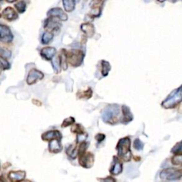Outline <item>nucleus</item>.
Returning <instances> with one entry per match:
<instances>
[{"instance_id":"1","label":"nucleus","mask_w":182,"mask_h":182,"mask_svg":"<svg viewBox=\"0 0 182 182\" xmlns=\"http://www.w3.org/2000/svg\"><path fill=\"white\" fill-rule=\"evenodd\" d=\"M131 141L128 137H123L119 140L116 149L118 151V157L124 162H129L132 157L130 149Z\"/></svg>"},{"instance_id":"2","label":"nucleus","mask_w":182,"mask_h":182,"mask_svg":"<svg viewBox=\"0 0 182 182\" xmlns=\"http://www.w3.org/2000/svg\"><path fill=\"white\" fill-rule=\"evenodd\" d=\"M182 102V85L174 90L166 99L163 101L162 106L165 109H172Z\"/></svg>"},{"instance_id":"3","label":"nucleus","mask_w":182,"mask_h":182,"mask_svg":"<svg viewBox=\"0 0 182 182\" xmlns=\"http://www.w3.org/2000/svg\"><path fill=\"white\" fill-rule=\"evenodd\" d=\"M119 113V106L118 105H112L106 108L103 113V119L106 123L115 124L118 123L117 116Z\"/></svg>"},{"instance_id":"4","label":"nucleus","mask_w":182,"mask_h":182,"mask_svg":"<svg viewBox=\"0 0 182 182\" xmlns=\"http://www.w3.org/2000/svg\"><path fill=\"white\" fill-rule=\"evenodd\" d=\"M67 61L72 66L78 67L82 64L84 54L80 50H71L66 53Z\"/></svg>"},{"instance_id":"5","label":"nucleus","mask_w":182,"mask_h":182,"mask_svg":"<svg viewBox=\"0 0 182 182\" xmlns=\"http://www.w3.org/2000/svg\"><path fill=\"white\" fill-rule=\"evenodd\" d=\"M182 177V170L176 169H166L160 173V178L168 181L178 180Z\"/></svg>"},{"instance_id":"6","label":"nucleus","mask_w":182,"mask_h":182,"mask_svg":"<svg viewBox=\"0 0 182 182\" xmlns=\"http://www.w3.org/2000/svg\"><path fill=\"white\" fill-rule=\"evenodd\" d=\"M95 157L91 152H85L79 156V164L83 167L90 169L94 164Z\"/></svg>"},{"instance_id":"7","label":"nucleus","mask_w":182,"mask_h":182,"mask_svg":"<svg viewBox=\"0 0 182 182\" xmlns=\"http://www.w3.org/2000/svg\"><path fill=\"white\" fill-rule=\"evenodd\" d=\"M12 39L13 35L10 28L7 26L0 24V41L3 43H10Z\"/></svg>"},{"instance_id":"8","label":"nucleus","mask_w":182,"mask_h":182,"mask_svg":"<svg viewBox=\"0 0 182 182\" xmlns=\"http://www.w3.org/2000/svg\"><path fill=\"white\" fill-rule=\"evenodd\" d=\"M44 77V75L42 72L40 71H38L36 69L31 70L28 73V75L27 78V83L28 85H32L33 83H35L38 80L43 79Z\"/></svg>"},{"instance_id":"9","label":"nucleus","mask_w":182,"mask_h":182,"mask_svg":"<svg viewBox=\"0 0 182 182\" xmlns=\"http://www.w3.org/2000/svg\"><path fill=\"white\" fill-rule=\"evenodd\" d=\"M123 169V163L118 157H114L113 161L112 163L111 167L110 169V173L112 175H119V174L122 173Z\"/></svg>"},{"instance_id":"10","label":"nucleus","mask_w":182,"mask_h":182,"mask_svg":"<svg viewBox=\"0 0 182 182\" xmlns=\"http://www.w3.org/2000/svg\"><path fill=\"white\" fill-rule=\"evenodd\" d=\"M43 141H51L52 139H57L61 140L62 139V134L58 130H50L44 132L41 136Z\"/></svg>"},{"instance_id":"11","label":"nucleus","mask_w":182,"mask_h":182,"mask_svg":"<svg viewBox=\"0 0 182 182\" xmlns=\"http://www.w3.org/2000/svg\"><path fill=\"white\" fill-rule=\"evenodd\" d=\"M56 50L53 47H45L42 48L40 51V54L43 58L50 61L56 55Z\"/></svg>"},{"instance_id":"12","label":"nucleus","mask_w":182,"mask_h":182,"mask_svg":"<svg viewBox=\"0 0 182 182\" xmlns=\"http://www.w3.org/2000/svg\"><path fill=\"white\" fill-rule=\"evenodd\" d=\"M48 15L50 17L61 19V21H66L68 19L67 14L61 8H53L48 12Z\"/></svg>"},{"instance_id":"13","label":"nucleus","mask_w":182,"mask_h":182,"mask_svg":"<svg viewBox=\"0 0 182 182\" xmlns=\"http://www.w3.org/2000/svg\"><path fill=\"white\" fill-rule=\"evenodd\" d=\"M62 148L63 147H62L61 140L60 139H54L49 141L48 149L50 152L53 153V154H57V153L61 152Z\"/></svg>"},{"instance_id":"14","label":"nucleus","mask_w":182,"mask_h":182,"mask_svg":"<svg viewBox=\"0 0 182 182\" xmlns=\"http://www.w3.org/2000/svg\"><path fill=\"white\" fill-rule=\"evenodd\" d=\"M60 27H61V24H59V22L58 21H56L55 19V17H51V18L46 19L45 22V25H44V27L45 28H47L48 30L50 31H56L59 29Z\"/></svg>"},{"instance_id":"15","label":"nucleus","mask_w":182,"mask_h":182,"mask_svg":"<svg viewBox=\"0 0 182 182\" xmlns=\"http://www.w3.org/2000/svg\"><path fill=\"white\" fill-rule=\"evenodd\" d=\"M122 110H123V117L121 118V123L126 124L133 119V115L129 108L126 105H123L122 107Z\"/></svg>"},{"instance_id":"16","label":"nucleus","mask_w":182,"mask_h":182,"mask_svg":"<svg viewBox=\"0 0 182 182\" xmlns=\"http://www.w3.org/2000/svg\"><path fill=\"white\" fill-rule=\"evenodd\" d=\"M26 176V172L24 171H10L9 173L8 177L10 181L16 182L24 180Z\"/></svg>"},{"instance_id":"17","label":"nucleus","mask_w":182,"mask_h":182,"mask_svg":"<svg viewBox=\"0 0 182 182\" xmlns=\"http://www.w3.org/2000/svg\"><path fill=\"white\" fill-rule=\"evenodd\" d=\"M2 15H3L5 19L8 21L15 20L18 18L17 12H15L14 9H13L12 7H7V8L5 9L3 11V13H2Z\"/></svg>"},{"instance_id":"18","label":"nucleus","mask_w":182,"mask_h":182,"mask_svg":"<svg viewBox=\"0 0 182 182\" xmlns=\"http://www.w3.org/2000/svg\"><path fill=\"white\" fill-rule=\"evenodd\" d=\"M81 30L84 32L88 37H92L95 33V27L92 24L85 23L81 25Z\"/></svg>"},{"instance_id":"19","label":"nucleus","mask_w":182,"mask_h":182,"mask_svg":"<svg viewBox=\"0 0 182 182\" xmlns=\"http://www.w3.org/2000/svg\"><path fill=\"white\" fill-rule=\"evenodd\" d=\"M63 4L65 10L68 12H71L75 9V0H63Z\"/></svg>"},{"instance_id":"20","label":"nucleus","mask_w":182,"mask_h":182,"mask_svg":"<svg viewBox=\"0 0 182 182\" xmlns=\"http://www.w3.org/2000/svg\"><path fill=\"white\" fill-rule=\"evenodd\" d=\"M53 38V34L50 32H46L43 33L41 38V42L43 44H48L51 42Z\"/></svg>"},{"instance_id":"21","label":"nucleus","mask_w":182,"mask_h":182,"mask_svg":"<svg viewBox=\"0 0 182 182\" xmlns=\"http://www.w3.org/2000/svg\"><path fill=\"white\" fill-rule=\"evenodd\" d=\"M51 63L53 68L54 69V71H56V73H59L61 71V62H60V58L59 57H53V58L51 59Z\"/></svg>"},{"instance_id":"22","label":"nucleus","mask_w":182,"mask_h":182,"mask_svg":"<svg viewBox=\"0 0 182 182\" xmlns=\"http://www.w3.org/2000/svg\"><path fill=\"white\" fill-rule=\"evenodd\" d=\"M101 65H102V70H101L102 74L104 76H106V75H108L109 71H110L111 69L110 65L108 61H102V63H101Z\"/></svg>"},{"instance_id":"23","label":"nucleus","mask_w":182,"mask_h":182,"mask_svg":"<svg viewBox=\"0 0 182 182\" xmlns=\"http://www.w3.org/2000/svg\"><path fill=\"white\" fill-rule=\"evenodd\" d=\"M171 163L176 166H182V154L174 155L171 158Z\"/></svg>"},{"instance_id":"24","label":"nucleus","mask_w":182,"mask_h":182,"mask_svg":"<svg viewBox=\"0 0 182 182\" xmlns=\"http://www.w3.org/2000/svg\"><path fill=\"white\" fill-rule=\"evenodd\" d=\"M60 62H61V66L63 68V70H66L68 68V61H67V57L66 53L65 52H62L61 55L59 56Z\"/></svg>"},{"instance_id":"25","label":"nucleus","mask_w":182,"mask_h":182,"mask_svg":"<svg viewBox=\"0 0 182 182\" xmlns=\"http://www.w3.org/2000/svg\"><path fill=\"white\" fill-rule=\"evenodd\" d=\"M12 56V52L8 49H6L4 48L0 47V57L2 58L8 59L10 58Z\"/></svg>"},{"instance_id":"26","label":"nucleus","mask_w":182,"mask_h":182,"mask_svg":"<svg viewBox=\"0 0 182 182\" xmlns=\"http://www.w3.org/2000/svg\"><path fill=\"white\" fill-rule=\"evenodd\" d=\"M92 95H93V91L90 88H89V89L85 91H83V92H80L78 93V96L80 98H86V99L90 98Z\"/></svg>"},{"instance_id":"27","label":"nucleus","mask_w":182,"mask_h":182,"mask_svg":"<svg viewBox=\"0 0 182 182\" xmlns=\"http://www.w3.org/2000/svg\"><path fill=\"white\" fill-rule=\"evenodd\" d=\"M71 131L73 132H74V133H76L77 134H82L85 133L84 128L79 124H75V125L73 126Z\"/></svg>"},{"instance_id":"28","label":"nucleus","mask_w":182,"mask_h":182,"mask_svg":"<svg viewBox=\"0 0 182 182\" xmlns=\"http://www.w3.org/2000/svg\"><path fill=\"white\" fill-rule=\"evenodd\" d=\"M66 152L68 156H70L72 159H75L77 157V149L75 147H73V145H71L66 150Z\"/></svg>"},{"instance_id":"29","label":"nucleus","mask_w":182,"mask_h":182,"mask_svg":"<svg viewBox=\"0 0 182 182\" xmlns=\"http://www.w3.org/2000/svg\"><path fill=\"white\" fill-rule=\"evenodd\" d=\"M171 152L174 153V154H182V141L177 143V144L173 147V149H171Z\"/></svg>"},{"instance_id":"30","label":"nucleus","mask_w":182,"mask_h":182,"mask_svg":"<svg viewBox=\"0 0 182 182\" xmlns=\"http://www.w3.org/2000/svg\"><path fill=\"white\" fill-rule=\"evenodd\" d=\"M15 7H16L17 9L18 10V12L19 13H23L25 12L26 8H27V5H26L24 2H19L15 4Z\"/></svg>"},{"instance_id":"31","label":"nucleus","mask_w":182,"mask_h":182,"mask_svg":"<svg viewBox=\"0 0 182 182\" xmlns=\"http://www.w3.org/2000/svg\"><path fill=\"white\" fill-rule=\"evenodd\" d=\"M74 123H75V119L73 118H72V117H70V118L64 119L63 123H62V124H61V127H66L68 126L72 125V124H73Z\"/></svg>"},{"instance_id":"32","label":"nucleus","mask_w":182,"mask_h":182,"mask_svg":"<svg viewBox=\"0 0 182 182\" xmlns=\"http://www.w3.org/2000/svg\"><path fill=\"white\" fill-rule=\"evenodd\" d=\"M87 147H88V144L85 142H82L81 144L79 146L78 148V154L79 156L82 155L83 154H84L85 152V151H86L87 149Z\"/></svg>"},{"instance_id":"33","label":"nucleus","mask_w":182,"mask_h":182,"mask_svg":"<svg viewBox=\"0 0 182 182\" xmlns=\"http://www.w3.org/2000/svg\"><path fill=\"white\" fill-rule=\"evenodd\" d=\"M133 147L135 149L142 150L143 149V147H144V144H143L139 139H136L134 142Z\"/></svg>"},{"instance_id":"34","label":"nucleus","mask_w":182,"mask_h":182,"mask_svg":"<svg viewBox=\"0 0 182 182\" xmlns=\"http://www.w3.org/2000/svg\"><path fill=\"white\" fill-rule=\"evenodd\" d=\"M0 63H1L2 67H3V69H9L10 68V64L9 63V62L7 61L6 58H2L0 57Z\"/></svg>"},{"instance_id":"35","label":"nucleus","mask_w":182,"mask_h":182,"mask_svg":"<svg viewBox=\"0 0 182 182\" xmlns=\"http://www.w3.org/2000/svg\"><path fill=\"white\" fill-rule=\"evenodd\" d=\"M105 138V135L103 134H98L97 135L95 136V139L97 140L98 142H103L104 139Z\"/></svg>"},{"instance_id":"36","label":"nucleus","mask_w":182,"mask_h":182,"mask_svg":"<svg viewBox=\"0 0 182 182\" xmlns=\"http://www.w3.org/2000/svg\"><path fill=\"white\" fill-rule=\"evenodd\" d=\"M6 1L7 2H9V3H12V2H16L17 0H6Z\"/></svg>"},{"instance_id":"37","label":"nucleus","mask_w":182,"mask_h":182,"mask_svg":"<svg viewBox=\"0 0 182 182\" xmlns=\"http://www.w3.org/2000/svg\"><path fill=\"white\" fill-rule=\"evenodd\" d=\"M2 69H3V67H2L1 63H0V74H1V73L2 71Z\"/></svg>"},{"instance_id":"38","label":"nucleus","mask_w":182,"mask_h":182,"mask_svg":"<svg viewBox=\"0 0 182 182\" xmlns=\"http://www.w3.org/2000/svg\"><path fill=\"white\" fill-rule=\"evenodd\" d=\"M158 2H161V3H162V2H165L166 0H157Z\"/></svg>"},{"instance_id":"39","label":"nucleus","mask_w":182,"mask_h":182,"mask_svg":"<svg viewBox=\"0 0 182 182\" xmlns=\"http://www.w3.org/2000/svg\"><path fill=\"white\" fill-rule=\"evenodd\" d=\"M0 11H1V7H0Z\"/></svg>"},{"instance_id":"40","label":"nucleus","mask_w":182,"mask_h":182,"mask_svg":"<svg viewBox=\"0 0 182 182\" xmlns=\"http://www.w3.org/2000/svg\"><path fill=\"white\" fill-rule=\"evenodd\" d=\"M76 1H78H78H79V0H76Z\"/></svg>"}]
</instances>
